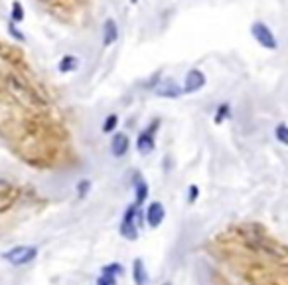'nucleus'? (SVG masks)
<instances>
[{
    "mask_svg": "<svg viewBox=\"0 0 288 285\" xmlns=\"http://www.w3.org/2000/svg\"><path fill=\"white\" fill-rule=\"evenodd\" d=\"M275 135H276V139H278V142H280V145H288V127H286V123H280V125L276 127Z\"/></svg>",
    "mask_w": 288,
    "mask_h": 285,
    "instance_id": "obj_15",
    "label": "nucleus"
},
{
    "mask_svg": "<svg viewBox=\"0 0 288 285\" xmlns=\"http://www.w3.org/2000/svg\"><path fill=\"white\" fill-rule=\"evenodd\" d=\"M146 198H148V184L144 181H138L135 186V204L140 208L146 202Z\"/></svg>",
    "mask_w": 288,
    "mask_h": 285,
    "instance_id": "obj_10",
    "label": "nucleus"
},
{
    "mask_svg": "<svg viewBox=\"0 0 288 285\" xmlns=\"http://www.w3.org/2000/svg\"><path fill=\"white\" fill-rule=\"evenodd\" d=\"M95 285H117V277H111V275H101Z\"/></svg>",
    "mask_w": 288,
    "mask_h": 285,
    "instance_id": "obj_19",
    "label": "nucleus"
},
{
    "mask_svg": "<svg viewBox=\"0 0 288 285\" xmlns=\"http://www.w3.org/2000/svg\"><path fill=\"white\" fill-rule=\"evenodd\" d=\"M89 188H91V181L89 179H83V181L77 182V196L79 198H85L89 194Z\"/></svg>",
    "mask_w": 288,
    "mask_h": 285,
    "instance_id": "obj_16",
    "label": "nucleus"
},
{
    "mask_svg": "<svg viewBox=\"0 0 288 285\" xmlns=\"http://www.w3.org/2000/svg\"><path fill=\"white\" fill-rule=\"evenodd\" d=\"M117 125H119V115H117V113H111V115H107L105 123H103V131H105V133H113V131L117 129Z\"/></svg>",
    "mask_w": 288,
    "mask_h": 285,
    "instance_id": "obj_14",
    "label": "nucleus"
},
{
    "mask_svg": "<svg viewBox=\"0 0 288 285\" xmlns=\"http://www.w3.org/2000/svg\"><path fill=\"white\" fill-rule=\"evenodd\" d=\"M251 34H253V38L257 40L263 48H266V50H276V48H278V42H276L273 30L266 26L264 22H255V24L251 26Z\"/></svg>",
    "mask_w": 288,
    "mask_h": 285,
    "instance_id": "obj_2",
    "label": "nucleus"
},
{
    "mask_svg": "<svg viewBox=\"0 0 288 285\" xmlns=\"http://www.w3.org/2000/svg\"><path fill=\"white\" fill-rule=\"evenodd\" d=\"M24 20V8L20 2H14L12 4V22H22Z\"/></svg>",
    "mask_w": 288,
    "mask_h": 285,
    "instance_id": "obj_17",
    "label": "nucleus"
},
{
    "mask_svg": "<svg viewBox=\"0 0 288 285\" xmlns=\"http://www.w3.org/2000/svg\"><path fill=\"white\" fill-rule=\"evenodd\" d=\"M10 32H12V36L16 40H20V42H24V36H22V34H20V32H18V30H16V28H14V24H10Z\"/></svg>",
    "mask_w": 288,
    "mask_h": 285,
    "instance_id": "obj_21",
    "label": "nucleus"
},
{
    "mask_svg": "<svg viewBox=\"0 0 288 285\" xmlns=\"http://www.w3.org/2000/svg\"><path fill=\"white\" fill-rule=\"evenodd\" d=\"M123 273V265L121 263H107L101 268V275H111V277H117Z\"/></svg>",
    "mask_w": 288,
    "mask_h": 285,
    "instance_id": "obj_13",
    "label": "nucleus"
},
{
    "mask_svg": "<svg viewBox=\"0 0 288 285\" xmlns=\"http://www.w3.org/2000/svg\"><path fill=\"white\" fill-rule=\"evenodd\" d=\"M77 67H79V60H77L75 56H65V58H62V62H60V72L62 74L75 72Z\"/></svg>",
    "mask_w": 288,
    "mask_h": 285,
    "instance_id": "obj_11",
    "label": "nucleus"
},
{
    "mask_svg": "<svg viewBox=\"0 0 288 285\" xmlns=\"http://www.w3.org/2000/svg\"><path fill=\"white\" fill-rule=\"evenodd\" d=\"M156 129H158V121H154L148 129L142 131V133L138 135L137 149L142 156L150 155L152 151H154V133H156Z\"/></svg>",
    "mask_w": 288,
    "mask_h": 285,
    "instance_id": "obj_3",
    "label": "nucleus"
},
{
    "mask_svg": "<svg viewBox=\"0 0 288 285\" xmlns=\"http://www.w3.org/2000/svg\"><path fill=\"white\" fill-rule=\"evenodd\" d=\"M198 194H200V188H198V186H189V192H188L189 204H194V202L198 200Z\"/></svg>",
    "mask_w": 288,
    "mask_h": 285,
    "instance_id": "obj_20",
    "label": "nucleus"
},
{
    "mask_svg": "<svg viewBox=\"0 0 288 285\" xmlns=\"http://www.w3.org/2000/svg\"><path fill=\"white\" fill-rule=\"evenodd\" d=\"M229 115V105H219V109H217V115H215V123H221L223 121V117Z\"/></svg>",
    "mask_w": 288,
    "mask_h": 285,
    "instance_id": "obj_18",
    "label": "nucleus"
},
{
    "mask_svg": "<svg viewBox=\"0 0 288 285\" xmlns=\"http://www.w3.org/2000/svg\"><path fill=\"white\" fill-rule=\"evenodd\" d=\"M203 85H205V76H203V72H200V69H189L186 79H184V87H182V91H184V93H196V91H200Z\"/></svg>",
    "mask_w": 288,
    "mask_h": 285,
    "instance_id": "obj_4",
    "label": "nucleus"
},
{
    "mask_svg": "<svg viewBox=\"0 0 288 285\" xmlns=\"http://www.w3.org/2000/svg\"><path fill=\"white\" fill-rule=\"evenodd\" d=\"M137 2H138V0H130V4H137Z\"/></svg>",
    "mask_w": 288,
    "mask_h": 285,
    "instance_id": "obj_22",
    "label": "nucleus"
},
{
    "mask_svg": "<svg viewBox=\"0 0 288 285\" xmlns=\"http://www.w3.org/2000/svg\"><path fill=\"white\" fill-rule=\"evenodd\" d=\"M117 40H119V26H117V22H114L113 18H109L103 24V46L109 48Z\"/></svg>",
    "mask_w": 288,
    "mask_h": 285,
    "instance_id": "obj_8",
    "label": "nucleus"
},
{
    "mask_svg": "<svg viewBox=\"0 0 288 285\" xmlns=\"http://www.w3.org/2000/svg\"><path fill=\"white\" fill-rule=\"evenodd\" d=\"M38 256V247L34 246H16L4 254V259L10 261L12 265H28Z\"/></svg>",
    "mask_w": 288,
    "mask_h": 285,
    "instance_id": "obj_1",
    "label": "nucleus"
},
{
    "mask_svg": "<svg viewBox=\"0 0 288 285\" xmlns=\"http://www.w3.org/2000/svg\"><path fill=\"white\" fill-rule=\"evenodd\" d=\"M128 147H130V141L125 133H114L111 141V153L114 155V158H123L128 153Z\"/></svg>",
    "mask_w": 288,
    "mask_h": 285,
    "instance_id": "obj_7",
    "label": "nucleus"
},
{
    "mask_svg": "<svg viewBox=\"0 0 288 285\" xmlns=\"http://www.w3.org/2000/svg\"><path fill=\"white\" fill-rule=\"evenodd\" d=\"M166 218V210L160 202H150L148 208H146V216H144V220L148 222V226L150 228H158L160 224L164 222Z\"/></svg>",
    "mask_w": 288,
    "mask_h": 285,
    "instance_id": "obj_5",
    "label": "nucleus"
},
{
    "mask_svg": "<svg viewBox=\"0 0 288 285\" xmlns=\"http://www.w3.org/2000/svg\"><path fill=\"white\" fill-rule=\"evenodd\" d=\"M132 279H135V285H148V273L142 259L132 261Z\"/></svg>",
    "mask_w": 288,
    "mask_h": 285,
    "instance_id": "obj_9",
    "label": "nucleus"
},
{
    "mask_svg": "<svg viewBox=\"0 0 288 285\" xmlns=\"http://www.w3.org/2000/svg\"><path fill=\"white\" fill-rule=\"evenodd\" d=\"M184 91H182V87L176 83L174 79H164L162 83L156 87V95L158 97H166V99H176V97H180Z\"/></svg>",
    "mask_w": 288,
    "mask_h": 285,
    "instance_id": "obj_6",
    "label": "nucleus"
},
{
    "mask_svg": "<svg viewBox=\"0 0 288 285\" xmlns=\"http://www.w3.org/2000/svg\"><path fill=\"white\" fill-rule=\"evenodd\" d=\"M119 232H121V236L126 238V240H137L138 238V226L137 224H125V222H121Z\"/></svg>",
    "mask_w": 288,
    "mask_h": 285,
    "instance_id": "obj_12",
    "label": "nucleus"
}]
</instances>
